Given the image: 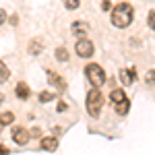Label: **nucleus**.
<instances>
[{
    "mask_svg": "<svg viewBox=\"0 0 155 155\" xmlns=\"http://www.w3.org/2000/svg\"><path fill=\"white\" fill-rule=\"evenodd\" d=\"M4 21H6V11H2V8H0V25L4 23Z\"/></svg>",
    "mask_w": 155,
    "mask_h": 155,
    "instance_id": "obj_23",
    "label": "nucleus"
},
{
    "mask_svg": "<svg viewBox=\"0 0 155 155\" xmlns=\"http://www.w3.org/2000/svg\"><path fill=\"white\" fill-rule=\"evenodd\" d=\"M79 4H81V0H64V6H66L68 11H74V8H79Z\"/></svg>",
    "mask_w": 155,
    "mask_h": 155,
    "instance_id": "obj_19",
    "label": "nucleus"
},
{
    "mask_svg": "<svg viewBox=\"0 0 155 155\" xmlns=\"http://www.w3.org/2000/svg\"><path fill=\"white\" fill-rule=\"evenodd\" d=\"M15 122V114L12 112H2L0 114V126H8Z\"/></svg>",
    "mask_w": 155,
    "mask_h": 155,
    "instance_id": "obj_12",
    "label": "nucleus"
},
{
    "mask_svg": "<svg viewBox=\"0 0 155 155\" xmlns=\"http://www.w3.org/2000/svg\"><path fill=\"white\" fill-rule=\"evenodd\" d=\"M74 52H77V56H81V58H89V56H93L95 46H93V41H91V39L81 37V39L74 44Z\"/></svg>",
    "mask_w": 155,
    "mask_h": 155,
    "instance_id": "obj_4",
    "label": "nucleus"
},
{
    "mask_svg": "<svg viewBox=\"0 0 155 155\" xmlns=\"http://www.w3.org/2000/svg\"><path fill=\"white\" fill-rule=\"evenodd\" d=\"M56 58H58L60 62H68V50L64 48V46H58V48H56Z\"/></svg>",
    "mask_w": 155,
    "mask_h": 155,
    "instance_id": "obj_15",
    "label": "nucleus"
},
{
    "mask_svg": "<svg viewBox=\"0 0 155 155\" xmlns=\"http://www.w3.org/2000/svg\"><path fill=\"white\" fill-rule=\"evenodd\" d=\"M64 110H66V104H64V101H60V104H58V112H64Z\"/></svg>",
    "mask_w": 155,
    "mask_h": 155,
    "instance_id": "obj_25",
    "label": "nucleus"
},
{
    "mask_svg": "<svg viewBox=\"0 0 155 155\" xmlns=\"http://www.w3.org/2000/svg\"><path fill=\"white\" fill-rule=\"evenodd\" d=\"M29 139H31V134H29L27 128H23V126H15L12 128V141L17 145H27Z\"/></svg>",
    "mask_w": 155,
    "mask_h": 155,
    "instance_id": "obj_5",
    "label": "nucleus"
},
{
    "mask_svg": "<svg viewBox=\"0 0 155 155\" xmlns=\"http://www.w3.org/2000/svg\"><path fill=\"white\" fill-rule=\"evenodd\" d=\"M48 81L52 85H56V87H58V89H64V87H66V83H64V81H62V77H60V74H54V72H48Z\"/></svg>",
    "mask_w": 155,
    "mask_h": 155,
    "instance_id": "obj_11",
    "label": "nucleus"
},
{
    "mask_svg": "<svg viewBox=\"0 0 155 155\" xmlns=\"http://www.w3.org/2000/svg\"><path fill=\"white\" fill-rule=\"evenodd\" d=\"M85 106H87V114L91 118H99V112L104 106V93L95 87H91L89 93H87V99H85Z\"/></svg>",
    "mask_w": 155,
    "mask_h": 155,
    "instance_id": "obj_2",
    "label": "nucleus"
},
{
    "mask_svg": "<svg viewBox=\"0 0 155 155\" xmlns=\"http://www.w3.org/2000/svg\"><path fill=\"white\" fill-rule=\"evenodd\" d=\"M71 29H72V33H74V35H79V39H81V35H85L91 27H89L87 21H74V23L71 25Z\"/></svg>",
    "mask_w": 155,
    "mask_h": 155,
    "instance_id": "obj_7",
    "label": "nucleus"
},
{
    "mask_svg": "<svg viewBox=\"0 0 155 155\" xmlns=\"http://www.w3.org/2000/svg\"><path fill=\"white\" fill-rule=\"evenodd\" d=\"M15 93H17V97L19 99H29V95H31V89H29V85L27 83H17V87H15Z\"/></svg>",
    "mask_w": 155,
    "mask_h": 155,
    "instance_id": "obj_9",
    "label": "nucleus"
},
{
    "mask_svg": "<svg viewBox=\"0 0 155 155\" xmlns=\"http://www.w3.org/2000/svg\"><path fill=\"white\" fill-rule=\"evenodd\" d=\"M29 134L35 137V139H39V137H41V128H39V126H33V128L29 130Z\"/></svg>",
    "mask_w": 155,
    "mask_h": 155,
    "instance_id": "obj_20",
    "label": "nucleus"
},
{
    "mask_svg": "<svg viewBox=\"0 0 155 155\" xmlns=\"http://www.w3.org/2000/svg\"><path fill=\"white\" fill-rule=\"evenodd\" d=\"M29 54H33V56H37V54H39V52H41V41H39V39H31V41H29Z\"/></svg>",
    "mask_w": 155,
    "mask_h": 155,
    "instance_id": "obj_13",
    "label": "nucleus"
},
{
    "mask_svg": "<svg viewBox=\"0 0 155 155\" xmlns=\"http://www.w3.org/2000/svg\"><path fill=\"white\" fill-rule=\"evenodd\" d=\"M118 79H120V83H122V87H128V85L137 79V71H134V68H130V71L122 68V71L118 72Z\"/></svg>",
    "mask_w": 155,
    "mask_h": 155,
    "instance_id": "obj_6",
    "label": "nucleus"
},
{
    "mask_svg": "<svg viewBox=\"0 0 155 155\" xmlns=\"http://www.w3.org/2000/svg\"><path fill=\"white\" fill-rule=\"evenodd\" d=\"M147 83H149V85L155 83V71H149V72H147Z\"/></svg>",
    "mask_w": 155,
    "mask_h": 155,
    "instance_id": "obj_21",
    "label": "nucleus"
},
{
    "mask_svg": "<svg viewBox=\"0 0 155 155\" xmlns=\"http://www.w3.org/2000/svg\"><path fill=\"white\" fill-rule=\"evenodd\" d=\"M128 110H130V101H128V99H124V101H120V104H116V112H118L120 116L128 114Z\"/></svg>",
    "mask_w": 155,
    "mask_h": 155,
    "instance_id": "obj_14",
    "label": "nucleus"
},
{
    "mask_svg": "<svg viewBox=\"0 0 155 155\" xmlns=\"http://www.w3.org/2000/svg\"><path fill=\"white\" fill-rule=\"evenodd\" d=\"M8 153H11V151H8L6 147H2V145H0V155H8Z\"/></svg>",
    "mask_w": 155,
    "mask_h": 155,
    "instance_id": "obj_24",
    "label": "nucleus"
},
{
    "mask_svg": "<svg viewBox=\"0 0 155 155\" xmlns=\"http://www.w3.org/2000/svg\"><path fill=\"white\" fill-rule=\"evenodd\" d=\"M124 99H128L126 93H124V89H112V91H110V101H112L114 106L120 104V101H124Z\"/></svg>",
    "mask_w": 155,
    "mask_h": 155,
    "instance_id": "obj_10",
    "label": "nucleus"
},
{
    "mask_svg": "<svg viewBox=\"0 0 155 155\" xmlns=\"http://www.w3.org/2000/svg\"><path fill=\"white\" fill-rule=\"evenodd\" d=\"M8 77H11L8 66H6L4 62H0V83H6V81H8Z\"/></svg>",
    "mask_w": 155,
    "mask_h": 155,
    "instance_id": "obj_16",
    "label": "nucleus"
},
{
    "mask_svg": "<svg viewBox=\"0 0 155 155\" xmlns=\"http://www.w3.org/2000/svg\"><path fill=\"white\" fill-rule=\"evenodd\" d=\"M101 8H104V11H112L114 6H112V2H110V0H101Z\"/></svg>",
    "mask_w": 155,
    "mask_h": 155,
    "instance_id": "obj_22",
    "label": "nucleus"
},
{
    "mask_svg": "<svg viewBox=\"0 0 155 155\" xmlns=\"http://www.w3.org/2000/svg\"><path fill=\"white\" fill-rule=\"evenodd\" d=\"M132 6L128 4V2H120V4H116L114 8H112V25L114 27H118V29H124V27H128V25L132 23Z\"/></svg>",
    "mask_w": 155,
    "mask_h": 155,
    "instance_id": "obj_1",
    "label": "nucleus"
},
{
    "mask_svg": "<svg viewBox=\"0 0 155 155\" xmlns=\"http://www.w3.org/2000/svg\"><path fill=\"white\" fill-rule=\"evenodd\" d=\"M54 93H52V91H41V93H39V101H41V104H48V101H52V99H54Z\"/></svg>",
    "mask_w": 155,
    "mask_h": 155,
    "instance_id": "obj_17",
    "label": "nucleus"
},
{
    "mask_svg": "<svg viewBox=\"0 0 155 155\" xmlns=\"http://www.w3.org/2000/svg\"><path fill=\"white\" fill-rule=\"evenodd\" d=\"M0 101H2V93H0Z\"/></svg>",
    "mask_w": 155,
    "mask_h": 155,
    "instance_id": "obj_26",
    "label": "nucleus"
},
{
    "mask_svg": "<svg viewBox=\"0 0 155 155\" xmlns=\"http://www.w3.org/2000/svg\"><path fill=\"white\" fill-rule=\"evenodd\" d=\"M39 145H41L44 151H56V149H58V139H56V137H44V139L39 141Z\"/></svg>",
    "mask_w": 155,
    "mask_h": 155,
    "instance_id": "obj_8",
    "label": "nucleus"
},
{
    "mask_svg": "<svg viewBox=\"0 0 155 155\" xmlns=\"http://www.w3.org/2000/svg\"><path fill=\"white\" fill-rule=\"evenodd\" d=\"M147 25H149V29L155 31V8H151L149 15H147Z\"/></svg>",
    "mask_w": 155,
    "mask_h": 155,
    "instance_id": "obj_18",
    "label": "nucleus"
},
{
    "mask_svg": "<svg viewBox=\"0 0 155 155\" xmlns=\"http://www.w3.org/2000/svg\"><path fill=\"white\" fill-rule=\"evenodd\" d=\"M85 77H87L89 85L95 87V89H99V87L107 81V79H106V71H104L99 64H95V62H91V64L85 66Z\"/></svg>",
    "mask_w": 155,
    "mask_h": 155,
    "instance_id": "obj_3",
    "label": "nucleus"
}]
</instances>
